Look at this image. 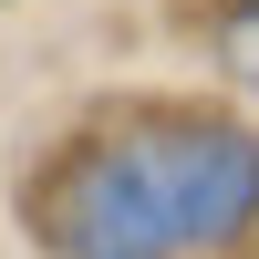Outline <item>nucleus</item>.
<instances>
[{
  "instance_id": "f03ea898",
  "label": "nucleus",
  "mask_w": 259,
  "mask_h": 259,
  "mask_svg": "<svg viewBox=\"0 0 259 259\" xmlns=\"http://www.w3.org/2000/svg\"><path fill=\"white\" fill-rule=\"evenodd\" d=\"M218 62H228V83L259 104V0H239V11L218 21Z\"/></svg>"
},
{
  "instance_id": "f257e3e1",
  "label": "nucleus",
  "mask_w": 259,
  "mask_h": 259,
  "mask_svg": "<svg viewBox=\"0 0 259 259\" xmlns=\"http://www.w3.org/2000/svg\"><path fill=\"white\" fill-rule=\"evenodd\" d=\"M259 228V124L145 114L62 145L31 177V239L52 259H218Z\"/></svg>"
}]
</instances>
